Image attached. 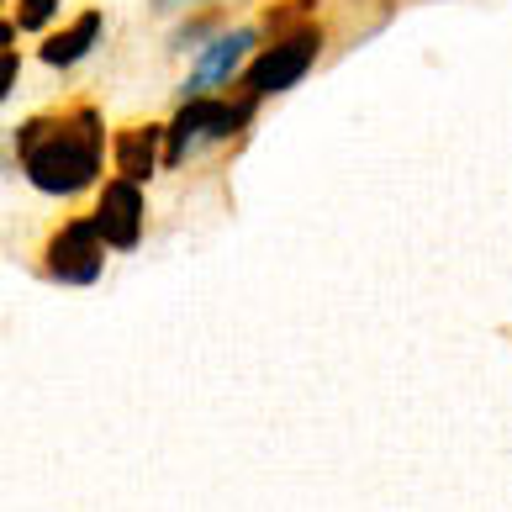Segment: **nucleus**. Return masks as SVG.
Wrapping results in <instances>:
<instances>
[{"mask_svg": "<svg viewBox=\"0 0 512 512\" xmlns=\"http://www.w3.org/2000/svg\"><path fill=\"white\" fill-rule=\"evenodd\" d=\"M16 154H22V169L37 191L74 196L101 175V117L90 106L32 117L16 132Z\"/></svg>", "mask_w": 512, "mask_h": 512, "instance_id": "1", "label": "nucleus"}, {"mask_svg": "<svg viewBox=\"0 0 512 512\" xmlns=\"http://www.w3.org/2000/svg\"><path fill=\"white\" fill-rule=\"evenodd\" d=\"M96 43H101V11H80L64 32H53L48 43H43V64L69 69V64H80Z\"/></svg>", "mask_w": 512, "mask_h": 512, "instance_id": "7", "label": "nucleus"}, {"mask_svg": "<svg viewBox=\"0 0 512 512\" xmlns=\"http://www.w3.org/2000/svg\"><path fill=\"white\" fill-rule=\"evenodd\" d=\"M317 53H322V32L317 27H296L291 37L270 43L249 64V96H280V90H291L301 74L317 64Z\"/></svg>", "mask_w": 512, "mask_h": 512, "instance_id": "3", "label": "nucleus"}, {"mask_svg": "<svg viewBox=\"0 0 512 512\" xmlns=\"http://www.w3.org/2000/svg\"><path fill=\"white\" fill-rule=\"evenodd\" d=\"M53 16H59V0H22L16 6V27H27V32H43Z\"/></svg>", "mask_w": 512, "mask_h": 512, "instance_id": "9", "label": "nucleus"}, {"mask_svg": "<svg viewBox=\"0 0 512 512\" xmlns=\"http://www.w3.org/2000/svg\"><path fill=\"white\" fill-rule=\"evenodd\" d=\"M249 101H217V96H191L180 111H175V122H169V148H164V164H180L191 148L201 143H222V138H233V132L249 122Z\"/></svg>", "mask_w": 512, "mask_h": 512, "instance_id": "2", "label": "nucleus"}, {"mask_svg": "<svg viewBox=\"0 0 512 512\" xmlns=\"http://www.w3.org/2000/svg\"><path fill=\"white\" fill-rule=\"evenodd\" d=\"M101 243L106 238H101L96 217H80V222L59 227L53 243H48V275L64 280V286H90V280L101 275V264H106Z\"/></svg>", "mask_w": 512, "mask_h": 512, "instance_id": "4", "label": "nucleus"}, {"mask_svg": "<svg viewBox=\"0 0 512 512\" xmlns=\"http://www.w3.org/2000/svg\"><path fill=\"white\" fill-rule=\"evenodd\" d=\"M96 227H101V238L111 243V249H132L143 233V191H138V180H111L101 201H96Z\"/></svg>", "mask_w": 512, "mask_h": 512, "instance_id": "6", "label": "nucleus"}, {"mask_svg": "<svg viewBox=\"0 0 512 512\" xmlns=\"http://www.w3.org/2000/svg\"><path fill=\"white\" fill-rule=\"evenodd\" d=\"M175 6H196V0H159V11H175Z\"/></svg>", "mask_w": 512, "mask_h": 512, "instance_id": "10", "label": "nucleus"}, {"mask_svg": "<svg viewBox=\"0 0 512 512\" xmlns=\"http://www.w3.org/2000/svg\"><path fill=\"white\" fill-rule=\"evenodd\" d=\"M254 43H259V32L254 27H233V32H222V37H212V43L201 48V59H196V74H191V96H212L217 85H227L233 74L243 69V59L254 53Z\"/></svg>", "mask_w": 512, "mask_h": 512, "instance_id": "5", "label": "nucleus"}, {"mask_svg": "<svg viewBox=\"0 0 512 512\" xmlns=\"http://www.w3.org/2000/svg\"><path fill=\"white\" fill-rule=\"evenodd\" d=\"M159 164V127H127L117 138V169L127 180H148Z\"/></svg>", "mask_w": 512, "mask_h": 512, "instance_id": "8", "label": "nucleus"}]
</instances>
